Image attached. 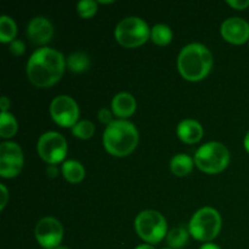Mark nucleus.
Wrapping results in <instances>:
<instances>
[{
  "mask_svg": "<svg viewBox=\"0 0 249 249\" xmlns=\"http://www.w3.org/2000/svg\"><path fill=\"white\" fill-rule=\"evenodd\" d=\"M66 60L62 53L53 48H39L27 62V77L32 84L48 88L60 80L65 71Z\"/></svg>",
  "mask_w": 249,
  "mask_h": 249,
  "instance_id": "obj_1",
  "label": "nucleus"
},
{
  "mask_svg": "<svg viewBox=\"0 0 249 249\" xmlns=\"http://www.w3.org/2000/svg\"><path fill=\"white\" fill-rule=\"evenodd\" d=\"M213 66V56L206 45L199 43L187 44L178 56V68L182 77L190 82L206 78Z\"/></svg>",
  "mask_w": 249,
  "mask_h": 249,
  "instance_id": "obj_2",
  "label": "nucleus"
},
{
  "mask_svg": "<svg viewBox=\"0 0 249 249\" xmlns=\"http://www.w3.org/2000/svg\"><path fill=\"white\" fill-rule=\"evenodd\" d=\"M102 140L107 152L117 157H124L138 146L139 131L131 122L117 119L106 126Z\"/></svg>",
  "mask_w": 249,
  "mask_h": 249,
  "instance_id": "obj_3",
  "label": "nucleus"
},
{
  "mask_svg": "<svg viewBox=\"0 0 249 249\" xmlns=\"http://www.w3.org/2000/svg\"><path fill=\"white\" fill-rule=\"evenodd\" d=\"M230 152L224 143L211 141L202 145L195 153V163L204 173L216 174L228 167Z\"/></svg>",
  "mask_w": 249,
  "mask_h": 249,
  "instance_id": "obj_4",
  "label": "nucleus"
},
{
  "mask_svg": "<svg viewBox=\"0 0 249 249\" xmlns=\"http://www.w3.org/2000/svg\"><path fill=\"white\" fill-rule=\"evenodd\" d=\"M221 216L216 209L203 207L192 215L189 223V232L198 241L214 240L220 232Z\"/></svg>",
  "mask_w": 249,
  "mask_h": 249,
  "instance_id": "obj_5",
  "label": "nucleus"
},
{
  "mask_svg": "<svg viewBox=\"0 0 249 249\" xmlns=\"http://www.w3.org/2000/svg\"><path fill=\"white\" fill-rule=\"evenodd\" d=\"M114 36L121 45L125 48H136L142 45L150 38L151 29L142 18L129 16L117 23Z\"/></svg>",
  "mask_w": 249,
  "mask_h": 249,
  "instance_id": "obj_6",
  "label": "nucleus"
},
{
  "mask_svg": "<svg viewBox=\"0 0 249 249\" xmlns=\"http://www.w3.org/2000/svg\"><path fill=\"white\" fill-rule=\"evenodd\" d=\"M136 233L150 245L160 242L168 233L167 220L157 211L147 209L138 214L135 218Z\"/></svg>",
  "mask_w": 249,
  "mask_h": 249,
  "instance_id": "obj_7",
  "label": "nucleus"
},
{
  "mask_svg": "<svg viewBox=\"0 0 249 249\" xmlns=\"http://www.w3.org/2000/svg\"><path fill=\"white\" fill-rule=\"evenodd\" d=\"M36 150L41 160L49 164H57L67 155V141L56 131H46L39 138Z\"/></svg>",
  "mask_w": 249,
  "mask_h": 249,
  "instance_id": "obj_8",
  "label": "nucleus"
},
{
  "mask_svg": "<svg viewBox=\"0 0 249 249\" xmlns=\"http://www.w3.org/2000/svg\"><path fill=\"white\" fill-rule=\"evenodd\" d=\"M23 167V152L18 143L5 141L0 145V175L15 178Z\"/></svg>",
  "mask_w": 249,
  "mask_h": 249,
  "instance_id": "obj_9",
  "label": "nucleus"
},
{
  "mask_svg": "<svg viewBox=\"0 0 249 249\" xmlns=\"http://www.w3.org/2000/svg\"><path fill=\"white\" fill-rule=\"evenodd\" d=\"M50 114L53 121L61 126L72 128L78 122L79 107L78 104L68 95L56 96L50 104Z\"/></svg>",
  "mask_w": 249,
  "mask_h": 249,
  "instance_id": "obj_10",
  "label": "nucleus"
},
{
  "mask_svg": "<svg viewBox=\"0 0 249 249\" xmlns=\"http://www.w3.org/2000/svg\"><path fill=\"white\" fill-rule=\"evenodd\" d=\"M36 240L45 249L60 247L63 237V229L60 221L53 216H45L38 221L34 230Z\"/></svg>",
  "mask_w": 249,
  "mask_h": 249,
  "instance_id": "obj_11",
  "label": "nucleus"
},
{
  "mask_svg": "<svg viewBox=\"0 0 249 249\" xmlns=\"http://www.w3.org/2000/svg\"><path fill=\"white\" fill-rule=\"evenodd\" d=\"M220 33L229 43L243 44L249 41V23L241 17H229L221 23Z\"/></svg>",
  "mask_w": 249,
  "mask_h": 249,
  "instance_id": "obj_12",
  "label": "nucleus"
},
{
  "mask_svg": "<svg viewBox=\"0 0 249 249\" xmlns=\"http://www.w3.org/2000/svg\"><path fill=\"white\" fill-rule=\"evenodd\" d=\"M27 36L36 45L49 43L53 36V23L46 17H34L27 26Z\"/></svg>",
  "mask_w": 249,
  "mask_h": 249,
  "instance_id": "obj_13",
  "label": "nucleus"
},
{
  "mask_svg": "<svg viewBox=\"0 0 249 249\" xmlns=\"http://www.w3.org/2000/svg\"><path fill=\"white\" fill-rule=\"evenodd\" d=\"M177 134L181 141L186 143H196L203 136V128L195 119H184L177 128Z\"/></svg>",
  "mask_w": 249,
  "mask_h": 249,
  "instance_id": "obj_14",
  "label": "nucleus"
},
{
  "mask_svg": "<svg viewBox=\"0 0 249 249\" xmlns=\"http://www.w3.org/2000/svg\"><path fill=\"white\" fill-rule=\"evenodd\" d=\"M136 109V100L129 92H119L112 100V112L114 116L124 119L130 117Z\"/></svg>",
  "mask_w": 249,
  "mask_h": 249,
  "instance_id": "obj_15",
  "label": "nucleus"
},
{
  "mask_svg": "<svg viewBox=\"0 0 249 249\" xmlns=\"http://www.w3.org/2000/svg\"><path fill=\"white\" fill-rule=\"evenodd\" d=\"M61 170H62V175L65 177V179L72 184H78L84 179L85 169L82 163H79L78 160H66L62 164Z\"/></svg>",
  "mask_w": 249,
  "mask_h": 249,
  "instance_id": "obj_16",
  "label": "nucleus"
},
{
  "mask_svg": "<svg viewBox=\"0 0 249 249\" xmlns=\"http://www.w3.org/2000/svg\"><path fill=\"white\" fill-rule=\"evenodd\" d=\"M195 160L185 153H179L174 156L170 160V169L177 177H186L194 168Z\"/></svg>",
  "mask_w": 249,
  "mask_h": 249,
  "instance_id": "obj_17",
  "label": "nucleus"
},
{
  "mask_svg": "<svg viewBox=\"0 0 249 249\" xmlns=\"http://www.w3.org/2000/svg\"><path fill=\"white\" fill-rule=\"evenodd\" d=\"M189 235L190 232L182 226H178V228L172 229L169 232L167 233V243L169 248L172 249H180L186 243L189 242Z\"/></svg>",
  "mask_w": 249,
  "mask_h": 249,
  "instance_id": "obj_18",
  "label": "nucleus"
},
{
  "mask_svg": "<svg viewBox=\"0 0 249 249\" xmlns=\"http://www.w3.org/2000/svg\"><path fill=\"white\" fill-rule=\"evenodd\" d=\"M17 34L16 22L10 16L2 15L0 17V41L1 43H11L15 40Z\"/></svg>",
  "mask_w": 249,
  "mask_h": 249,
  "instance_id": "obj_19",
  "label": "nucleus"
},
{
  "mask_svg": "<svg viewBox=\"0 0 249 249\" xmlns=\"http://www.w3.org/2000/svg\"><path fill=\"white\" fill-rule=\"evenodd\" d=\"M67 66L72 72L82 73L89 70L90 67V58L89 56L82 51H75L71 53L67 58Z\"/></svg>",
  "mask_w": 249,
  "mask_h": 249,
  "instance_id": "obj_20",
  "label": "nucleus"
},
{
  "mask_svg": "<svg viewBox=\"0 0 249 249\" xmlns=\"http://www.w3.org/2000/svg\"><path fill=\"white\" fill-rule=\"evenodd\" d=\"M151 39L157 45H168L173 39V32L169 26L158 23L151 28Z\"/></svg>",
  "mask_w": 249,
  "mask_h": 249,
  "instance_id": "obj_21",
  "label": "nucleus"
},
{
  "mask_svg": "<svg viewBox=\"0 0 249 249\" xmlns=\"http://www.w3.org/2000/svg\"><path fill=\"white\" fill-rule=\"evenodd\" d=\"M17 133V121L10 112H1L0 114V136L10 139Z\"/></svg>",
  "mask_w": 249,
  "mask_h": 249,
  "instance_id": "obj_22",
  "label": "nucleus"
},
{
  "mask_svg": "<svg viewBox=\"0 0 249 249\" xmlns=\"http://www.w3.org/2000/svg\"><path fill=\"white\" fill-rule=\"evenodd\" d=\"M95 133V125L90 121H79L72 126V134L78 139H83V140H88V139L92 138Z\"/></svg>",
  "mask_w": 249,
  "mask_h": 249,
  "instance_id": "obj_23",
  "label": "nucleus"
},
{
  "mask_svg": "<svg viewBox=\"0 0 249 249\" xmlns=\"http://www.w3.org/2000/svg\"><path fill=\"white\" fill-rule=\"evenodd\" d=\"M77 11L84 18L94 16L97 11V2L94 0H82L77 4Z\"/></svg>",
  "mask_w": 249,
  "mask_h": 249,
  "instance_id": "obj_24",
  "label": "nucleus"
},
{
  "mask_svg": "<svg viewBox=\"0 0 249 249\" xmlns=\"http://www.w3.org/2000/svg\"><path fill=\"white\" fill-rule=\"evenodd\" d=\"M24 50H26V45H24L23 41L19 40V39H15L14 41L10 43V51H11L14 55H22V53H24Z\"/></svg>",
  "mask_w": 249,
  "mask_h": 249,
  "instance_id": "obj_25",
  "label": "nucleus"
},
{
  "mask_svg": "<svg viewBox=\"0 0 249 249\" xmlns=\"http://www.w3.org/2000/svg\"><path fill=\"white\" fill-rule=\"evenodd\" d=\"M97 116H99L100 122L104 124H106V125H108V124H111L112 122H113L112 121V112L109 111L108 108H106V107H102V108H100Z\"/></svg>",
  "mask_w": 249,
  "mask_h": 249,
  "instance_id": "obj_26",
  "label": "nucleus"
},
{
  "mask_svg": "<svg viewBox=\"0 0 249 249\" xmlns=\"http://www.w3.org/2000/svg\"><path fill=\"white\" fill-rule=\"evenodd\" d=\"M228 4L233 9L243 10L249 6V0H228Z\"/></svg>",
  "mask_w": 249,
  "mask_h": 249,
  "instance_id": "obj_27",
  "label": "nucleus"
},
{
  "mask_svg": "<svg viewBox=\"0 0 249 249\" xmlns=\"http://www.w3.org/2000/svg\"><path fill=\"white\" fill-rule=\"evenodd\" d=\"M0 190H1V202H0V209L2 211L7 203L9 194H7V190H6V187H5L4 184H0Z\"/></svg>",
  "mask_w": 249,
  "mask_h": 249,
  "instance_id": "obj_28",
  "label": "nucleus"
},
{
  "mask_svg": "<svg viewBox=\"0 0 249 249\" xmlns=\"http://www.w3.org/2000/svg\"><path fill=\"white\" fill-rule=\"evenodd\" d=\"M58 174V169L55 164H50L46 167V175L49 178H56V175Z\"/></svg>",
  "mask_w": 249,
  "mask_h": 249,
  "instance_id": "obj_29",
  "label": "nucleus"
},
{
  "mask_svg": "<svg viewBox=\"0 0 249 249\" xmlns=\"http://www.w3.org/2000/svg\"><path fill=\"white\" fill-rule=\"evenodd\" d=\"M10 105H11L10 100L6 96H2L1 100H0V108H1V112H7Z\"/></svg>",
  "mask_w": 249,
  "mask_h": 249,
  "instance_id": "obj_30",
  "label": "nucleus"
},
{
  "mask_svg": "<svg viewBox=\"0 0 249 249\" xmlns=\"http://www.w3.org/2000/svg\"><path fill=\"white\" fill-rule=\"evenodd\" d=\"M199 249H221L219 246L214 245V243H204L203 246H201Z\"/></svg>",
  "mask_w": 249,
  "mask_h": 249,
  "instance_id": "obj_31",
  "label": "nucleus"
},
{
  "mask_svg": "<svg viewBox=\"0 0 249 249\" xmlns=\"http://www.w3.org/2000/svg\"><path fill=\"white\" fill-rule=\"evenodd\" d=\"M243 145H245V148L246 151L249 153V131L247 134H246L245 136V141H243Z\"/></svg>",
  "mask_w": 249,
  "mask_h": 249,
  "instance_id": "obj_32",
  "label": "nucleus"
},
{
  "mask_svg": "<svg viewBox=\"0 0 249 249\" xmlns=\"http://www.w3.org/2000/svg\"><path fill=\"white\" fill-rule=\"evenodd\" d=\"M135 249H156V248L153 247L152 245H150V243H143V245L138 246Z\"/></svg>",
  "mask_w": 249,
  "mask_h": 249,
  "instance_id": "obj_33",
  "label": "nucleus"
},
{
  "mask_svg": "<svg viewBox=\"0 0 249 249\" xmlns=\"http://www.w3.org/2000/svg\"><path fill=\"white\" fill-rule=\"evenodd\" d=\"M55 249H70V248L65 247V246H60V247H57V248H55Z\"/></svg>",
  "mask_w": 249,
  "mask_h": 249,
  "instance_id": "obj_34",
  "label": "nucleus"
},
{
  "mask_svg": "<svg viewBox=\"0 0 249 249\" xmlns=\"http://www.w3.org/2000/svg\"><path fill=\"white\" fill-rule=\"evenodd\" d=\"M163 249H172V248H163Z\"/></svg>",
  "mask_w": 249,
  "mask_h": 249,
  "instance_id": "obj_35",
  "label": "nucleus"
},
{
  "mask_svg": "<svg viewBox=\"0 0 249 249\" xmlns=\"http://www.w3.org/2000/svg\"><path fill=\"white\" fill-rule=\"evenodd\" d=\"M248 46H249V41H248Z\"/></svg>",
  "mask_w": 249,
  "mask_h": 249,
  "instance_id": "obj_36",
  "label": "nucleus"
}]
</instances>
